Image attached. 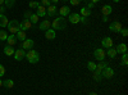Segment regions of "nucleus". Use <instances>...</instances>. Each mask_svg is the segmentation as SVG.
I'll return each instance as SVG.
<instances>
[{
	"label": "nucleus",
	"instance_id": "7",
	"mask_svg": "<svg viewBox=\"0 0 128 95\" xmlns=\"http://www.w3.org/2000/svg\"><path fill=\"white\" fill-rule=\"evenodd\" d=\"M114 75H115L114 69H113V68H110L109 66L101 71V76H102V77H105V78H112Z\"/></svg>",
	"mask_w": 128,
	"mask_h": 95
},
{
	"label": "nucleus",
	"instance_id": "18",
	"mask_svg": "<svg viewBox=\"0 0 128 95\" xmlns=\"http://www.w3.org/2000/svg\"><path fill=\"white\" fill-rule=\"evenodd\" d=\"M115 51H116V54H124V53H127V45H126L124 43L116 45Z\"/></svg>",
	"mask_w": 128,
	"mask_h": 95
},
{
	"label": "nucleus",
	"instance_id": "14",
	"mask_svg": "<svg viewBox=\"0 0 128 95\" xmlns=\"http://www.w3.org/2000/svg\"><path fill=\"white\" fill-rule=\"evenodd\" d=\"M50 27H51V22H50L49 19H44V21L40 23V26H38V28L42 30V31H46V30H49Z\"/></svg>",
	"mask_w": 128,
	"mask_h": 95
},
{
	"label": "nucleus",
	"instance_id": "27",
	"mask_svg": "<svg viewBox=\"0 0 128 95\" xmlns=\"http://www.w3.org/2000/svg\"><path fill=\"white\" fill-rule=\"evenodd\" d=\"M14 4H16V0H5V2H4V5H5V8H6V9L13 8V7H14Z\"/></svg>",
	"mask_w": 128,
	"mask_h": 95
},
{
	"label": "nucleus",
	"instance_id": "19",
	"mask_svg": "<svg viewBox=\"0 0 128 95\" xmlns=\"http://www.w3.org/2000/svg\"><path fill=\"white\" fill-rule=\"evenodd\" d=\"M36 9H37V13H36V14H37L38 17H45V16H46V8H45L44 5L40 4Z\"/></svg>",
	"mask_w": 128,
	"mask_h": 95
},
{
	"label": "nucleus",
	"instance_id": "17",
	"mask_svg": "<svg viewBox=\"0 0 128 95\" xmlns=\"http://www.w3.org/2000/svg\"><path fill=\"white\" fill-rule=\"evenodd\" d=\"M112 12H113V8L109 5V4H106V5H104L102 8H101V13H102V16H110L112 14Z\"/></svg>",
	"mask_w": 128,
	"mask_h": 95
},
{
	"label": "nucleus",
	"instance_id": "23",
	"mask_svg": "<svg viewBox=\"0 0 128 95\" xmlns=\"http://www.w3.org/2000/svg\"><path fill=\"white\" fill-rule=\"evenodd\" d=\"M105 55H108L109 58H115V55H116L115 48H108V50L105 51Z\"/></svg>",
	"mask_w": 128,
	"mask_h": 95
},
{
	"label": "nucleus",
	"instance_id": "2",
	"mask_svg": "<svg viewBox=\"0 0 128 95\" xmlns=\"http://www.w3.org/2000/svg\"><path fill=\"white\" fill-rule=\"evenodd\" d=\"M26 59L32 63V64H35V63H37L40 60V54H38V51L35 50V49H30L27 53H26Z\"/></svg>",
	"mask_w": 128,
	"mask_h": 95
},
{
	"label": "nucleus",
	"instance_id": "35",
	"mask_svg": "<svg viewBox=\"0 0 128 95\" xmlns=\"http://www.w3.org/2000/svg\"><path fill=\"white\" fill-rule=\"evenodd\" d=\"M81 2H82V0H69V4L73 5V7H77V5H80Z\"/></svg>",
	"mask_w": 128,
	"mask_h": 95
},
{
	"label": "nucleus",
	"instance_id": "37",
	"mask_svg": "<svg viewBox=\"0 0 128 95\" xmlns=\"http://www.w3.org/2000/svg\"><path fill=\"white\" fill-rule=\"evenodd\" d=\"M120 34H122L123 37H127V35H128V30H127V28H122V30H120Z\"/></svg>",
	"mask_w": 128,
	"mask_h": 95
},
{
	"label": "nucleus",
	"instance_id": "28",
	"mask_svg": "<svg viewBox=\"0 0 128 95\" xmlns=\"http://www.w3.org/2000/svg\"><path fill=\"white\" fill-rule=\"evenodd\" d=\"M30 22H31L32 25H36V23L38 22V16H37L36 13H35V14L32 13V14H31V17H30Z\"/></svg>",
	"mask_w": 128,
	"mask_h": 95
},
{
	"label": "nucleus",
	"instance_id": "31",
	"mask_svg": "<svg viewBox=\"0 0 128 95\" xmlns=\"http://www.w3.org/2000/svg\"><path fill=\"white\" fill-rule=\"evenodd\" d=\"M101 72L100 71H98V69H96V71H94V78H95V81H100L101 80Z\"/></svg>",
	"mask_w": 128,
	"mask_h": 95
},
{
	"label": "nucleus",
	"instance_id": "9",
	"mask_svg": "<svg viewBox=\"0 0 128 95\" xmlns=\"http://www.w3.org/2000/svg\"><path fill=\"white\" fill-rule=\"evenodd\" d=\"M32 26L34 25L30 22V19H23L22 22H19V30L20 31H27V30L32 28Z\"/></svg>",
	"mask_w": 128,
	"mask_h": 95
},
{
	"label": "nucleus",
	"instance_id": "47",
	"mask_svg": "<svg viewBox=\"0 0 128 95\" xmlns=\"http://www.w3.org/2000/svg\"><path fill=\"white\" fill-rule=\"evenodd\" d=\"M2 86H3V81H2V80H0V87H2Z\"/></svg>",
	"mask_w": 128,
	"mask_h": 95
},
{
	"label": "nucleus",
	"instance_id": "33",
	"mask_svg": "<svg viewBox=\"0 0 128 95\" xmlns=\"http://www.w3.org/2000/svg\"><path fill=\"white\" fill-rule=\"evenodd\" d=\"M38 5H40V3H38V2H30V4H28V7H30V8H32V9L37 8Z\"/></svg>",
	"mask_w": 128,
	"mask_h": 95
},
{
	"label": "nucleus",
	"instance_id": "39",
	"mask_svg": "<svg viewBox=\"0 0 128 95\" xmlns=\"http://www.w3.org/2000/svg\"><path fill=\"white\" fill-rule=\"evenodd\" d=\"M5 7H3V5H0V14H4V12H5Z\"/></svg>",
	"mask_w": 128,
	"mask_h": 95
},
{
	"label": "nucleus",
	"instance_id": "40",
	"mask_svg": "<svg viewBox=\"0 0 128 95\" xmlns=\"http://www.w3.org/2000/svg\"><path fill=\"white\" fill-rule=\"evenodd\" d=\"M94 5H95L94 3H91V2H88V4H87V7H86V8H88V9H92V8H94Z\"/></svg>",
	"mask_w": 128,
	"mask_h": 95
},
{
	"label": "nucleus",
	"instance_id": "46",
	"mask_svg": "<svg viewBox=\"0 0 128 95\" xmlns=\"http://www.w3.org/2000/svg\"><path fill=\"white\" fill-rule=\"evenodd\" d=\"M88 95H98V94H96V92H90Z\"/></svg>",
	"mask_w": 128,
	"mask_h": 95
},
{
	"label": "nucleus",
	"instance_id": "36",
	"mask_svg": "<svg viewBox=\"0 0 128 95\" xmlns=\"http://www.w3.org/2000/svg\"><path fill=\"white\" fill-rule=\"evenodd\" d=\"M5 75V68H4V66L0 63V77H3Z\"/></svg>",
	"mask_w": 128,
	"mask_h": 95
},
{
	"label": "nucleus",
	"instance_id": "13",
	"mask_svg": "<svg viewBox=\"0 0 128 95\" xmlns=\"http://www.w3.org/2000/svg\"><path fill=\"white\" fill-rule=\"evenodd\" d=\"M101 45L104 46V48H113V39H110V37H104L102 40H101Z\"/></svg>",
	"mask_w": 128,
	"mask_h": 95
},
{
	"label": "nucleus",
	"instance_id": "44",
	"mask_svg": "<svg viewBox=\"0 0 128 95\" xmlns=\"http://www.w3.org/2000/svg\"><path fill=\"white\" fill-rule=\"evenodd\" d=\"M102 21H104V22H106V21H108V17L104 16V17H102Z\"/></svg>",
	"mask_w": 128,
	"mask_h": 95
},
{
	"label": "nucleus",
	"instance_id": "34",
	"mask_svg": "<svg viewBox=\"0 0 128 95\" xmlns=\"http://www.w3.org/2000/svg\"><path fill=\"white\" fill-rule=\"evenodd\" d=\"M40 4H41V5H44L45 8H48V7L51 4V2H50V0H41V2H40Z\"/></svg>",
	"mask_w": 128,
	"mask_h": 95
},
{
	"label": "nucleus",
	"instance_id": "38",
	"mask_svg": "<svg viewBox=\"0 0 128 95\" xmlns=\"http://www.w3.org/2000/svg\"><path fill=\"white\" fill-rule=\"evenodd\" d=\"M31 14H32L31 12H26V13H24V16H23V17H24V19H30Z\"/></svg>",
	"mask_w": 128,
	"mask_h": 95
},
{
	"label": "nucleus",
	"instance_id": "49",
	"mask_svg": "<svg viewBox=\"0 0 128 95\" xmlns=\"http://www.w3.org/2000/svg\"><path fill=\"white\" fill-rule=\"evenodd\" d=\"M63 2H69V0H63Z\"/></svg>",
	"mask_w": 128,
	"mask_h": 95
},
{
	"label": "nucleus",
	"instance_id": "43",
	"mask_svg": "<svg viewBox=\"0 0 128 95\" xmlns=\"http://www.w3.org/2000/svg\"><path fill=\"white\" fill-rule=\"evenodd\" d=\"M50 2H51V4H55V3L59 2V0H50Z\"/></svg>",
	"mask_w": 128,
	"mask_h": 95
},
{
	"label": "nucleus",
	"instance_id": "5",
	"mask_svg": "<svg viewBox=\"0 0 128 95\" xmlns=\"http://www.w3.org/2000/svg\"><path fill=\"white\" fill-rule=\"evenodd\" d=\"M94 57H95L96 60H99V62L104 60V59H105V51H104V49H101V48L95 49V51H94Z\"/></svg>",
	"mask_w": 128,
	"mask_h": 95
},
{
	"label": "nucleus",
	"instance_id": "1",
	"mask_svg": "<svg viewBox=\"0 0 128 95\" xmlns=\"http://www.w3.org/2000/svg\"><path fill=\"white\" fill-rule=\"evenodd\" d=\"M66 26H67V23H66V18H64V17H55V19L51 22V27H52L54 31L64 30Z\"/></svg>",
	"mask_w": 128,
	"mask_h": 95
},
{
	"label": "nucleus",
	"instance_id": "22",
	"mask_svg": "<svg viewBox=\"0 0 128 95\" xmlns=\"http://www.w3.org/2000/svg\"><path fill=\"white\" fill-rule=\"evenodd\" d=\"M16 37H17V40H19V41H24L26 39H27V36H26V31H18V32L16 34Z\"/></svg>",
	"mask_w": 128,
	"mask_h": 95
},
{
	"label": "nucleus",
	"instance_id": "42",
	"mask_svg": "<svg viewBox=\"0 0 128 95\" xmlns=\"http://www.w3.org/2000/svg\"><path fill=\"white\" fill-rule=\"evenodd\" d=\"M90 2H91V3H94V4H96L98 2H101V0H90Z\"/></svg>",
	"mask_w": 128,
	"mask_h": 95
},
{
	"label": "nucleus",
	"instance_id": "45",
	"mask_svg": "<svg viewBox=\"0 0 128 95\" xmlns=\"http://www.w3.org/2000/svg\"><path fill=\"white\" fill-rule=\"evenodd\" d=\"M4 2L5 0H0V5H4Z\"/></svg>",
	"mask_w": 128,
	"mask_h": 95
},
{
	"label": "nucleus",
	"instance_id": "15",
	"mask_svg": "<svg viewBox=\"0 0 128 95\" xmlns=\"http://www.w3.org/2000/svg\"><path fill=\"white\" fill-rule=\"evenodd\" d=\"M6 41H8V45H9V46H14V45L17 44L18 40H17V37H16L14 34H10V35H8Z\"/></svg>",
	"mask_w": 128,
	"mask_h": 95
},
{
	"label": "nucleus",
	"instance_id": "21",
	"mask_svg": "<svg viewBox=\"0 0 128 95\" xmlns=\"http://www.w3.org/2000/svg\"><path fill=\"white\" fill-rule=\"evenodd\" d=\"M8 23H9L8 17L5 14H0V27H6Z\"/></svg>",
	"mask_w": 128,
	"mask_h": 95
},
{
	"label": "nucleus",
	"instance_id": "41",
	"mask_svg": "<svg viewBox=\"0 0 128 95\" xmlns=\"http://www.w3.org/2000/svg\"><path fill=\"white\" fill-rule=\"evenodd\" d=\"M80 22H83V23H86V22H87L86 17H82V16H81V21H80Z\"/></svg>",
	"mask_w": 128,
	"mask_h": 95
},
{
	"label": "nucleus",
	"instance_id": "4",
	"mask_svg": "<svg viewBox=\"0 0 128 95\" xmlns=\"http://www.w3.org/2000/svg\"><path fill=\"white\" fill-rule=\"evenodd\" d=\"M46 16L49 17H58L59 13H58V8L55 4H50L48 8H46Z\"/></svg>",
	"mask_w": 128,
	"mask_h": 95
},
{
	"label": "nucleus",
	"instance_id": "48",
	"mask_svg": "<svg viewBox=\"0 0 128 95\" xmlns=\"http://www.w3.org/2000/svg\"><path fill=\"white\" fill-rule=\"evenodd\" d=\"M113 2H115V3H119V2H120V0H113Z\"/></svg>",
	"mask_w": 128,
	"mask_h": 95
},
{
	"label": "nucleus",
	"instance_id": "10",
	"mask_svg": "<svg viewBox=\"0 0 128 95\" xmlns=\"http://www.w3.org/2000/svg\"><path fill=\"white\" fill-rule=\"evenodd\" d=\"M68 17H69V22L72 25H77V23H80V21H81V16L78 13H69Z\"/></svg>",
	"mask_w": 128,
	"mask_h": 95
},
{
	"label": "nucleus",
	"instance_id": "20",
	"mask_svg": "<svg viewBox=\"0 0 128 95\" xmlns=\"http://www.w3.org/2000/svg\"><path fill=\"white\" fill-rule=\"evenodd\" d=\"M3 86L6 87V89H13L14 87V81L10 80V78H6L3 81Z\"/></svg>",
	"mask_w": 128,
	"mask_h": 95
},
{
	"label": "nucleus",
	"instance_id": "26",
	"mask_svg": "<svg viewBox=\"0 0 128 95\" xmlns=\"http://www.w3.org/2000/svg\"><path fill=\"white\" fill-rule=\"evenodd\" d=\"M106 67H108V63H106L105 60H101V62H99V64H96V69H98V71H102L104 68H106Z\"/></svg>",
	"mask_w": 128,
	"mask_h": 95
},
{
	"label": "nucleus",
	"instance_id": "6",
	"mask_svg": "<svg viewBox=\"0 0 128 95\" xmlns=\"http://www.w3.org/2000/svg\"><path fill=\"white\" fill-rule=\"evenodd\" d=\"M123 27H122V23L120 22H118V21H114V22H112L110 23V26H109V30L112 31V32H120V30H122Z\"/></svg>",
	"mask_w": 128,
	"mask_h": 95
},
{
	"label": "nucleus",
	"instance_id": "8",
	"mask_svg": "<svg viewBox=\"0 0 128 95\" xmlns=\"http://www.w3.org/2000/svg\"><path fill=\"white\" fill-rule=\"evenodd\" d=\"M13 55H14V59H16V60L20 62L22 59H24V58H26V50L20 48V49H18V50H16V51H14V54H13Z\"/></svg>",
	"mask_w": 128,
	"mask_h": 95
},
{
	"label": "nucleus",
	"instance_id": "30",
	"mask_svg": "<svg viewBox=\"0 0 128 95\" xmlns=\"http://www.w3.org/2000/svg\"><path fill=\"white\" fill-rule=\"evenodd\" d=\"M8 37V32L4 30H0V41H6Z\"/></svg>",
	"mask_w": 128,
	"mask_h": 95
},
{
	"label": "nucleus",
	"instance_id": "32",
	"mask_svg": "<svg viewBox=\"0 0 128 95\" xmlns=\"http://www.w3.org/2000/svg\"><path fill=\"white\" fill-rule=\"evenodd\" d=\"M87 68H88V71H91V72L96 71V63H94V62H88V63H87Z\"/></svg>",
	"mask_w": 128,
	"mask_h": 95
},
{
	"label": "nucleus",
	"instance_id": "25",
	"mask_svg": "<svg viewBox=\"0 0 128 95\" xmlns=\"http://www.w3.org/2000/svg\"><path fill=\"white\" fill-rule=\"evenodd\" d=\"M81 16H82V17H86V18L90 17V16H91V9L83 7V8L81 9Z\"/></svg>",
	"mask_w": 128,
	"mask_h": 95
},
{
	"label": "nucleus",
	"instance_id": "3",
	"mask_svg": "<svg viewBox=\"0 0 128 95\" xmlns=\"http://www.w3.org/2000/svg\"><path fill=\"white\" fill-rule=\"evenodd\" d=\"M8 30H9V32L10 34H17L18 31H19V22L17 19H12V21H9V23H8Z\"/></svg>",
	"mask_w": 128,
	"mask_h": 95
},
{
	"label": "nucleus",
	"instance_id": "16",
	"mask_svg": "<svg viewBox=\"0 0 128 95\" xmlns=\"http://www.w3.org/2000/svg\"><path fill=\"white\" fill-rule=\"evenodd\" d=\"M45 37H46L48 40H54V39L56 37L55 31L52 30V28H49V30H46V31H45Z\"/></svg>",
	"mask_w": 128,
	"mask_h": 95
},
{
	"label": "nucleus",
	"instance_id": "11",
	"mask_svg": "<svg viewBox=\"0 0 128 95\" xmlns=\"http://www.w3.org/2000/svg\"><path fill=\"white\" fill-rule=\"evenodd\" d=\"M34 45H35V43H34V40H31V39H26L24 41H22V49H24V50H30V49H32L34 48Z\"/></svg>",
	"mask_w": 128,
	"mask_h": 95
},
{
	"label": "nucleus",
	"instance_id": "24",
	"mask_svg": "<svg viewBox=\"0 0 128 95\" xmlns=\"http://www.w3.org/2000/svg\"><path fill=\"white\" fill-rule=\"evenodd\" d=\"M14 51H16V50H14V48H13V46L6 45V46L4 48V54H5V55H8V57H9V55H13V54H14Z\"/></svg>",
	"mask_w": 128,
	"mask_h": 95
},
{
	"label": "nucleus",
	"instance_id": "29",
	"mask_svg": "<svg viewBox=\"0 0 128 95\" xmlns=\"http://www.w3.org/2000/svg\"><path fill=\"white\" fill-rule=\"evenodd\" d=\"M127 64H128V54L124 53V54H122V66L127 67Z\"/></svg>",
	"mask_w": 128,
	"mask_h": 95
},
{
	"label": "nucleus",
	"instance_id": "12",
	"mask_svg": "<svg viewBox=\"0 0 128 95\" xmlns=\"http://www.w3.org/2000/svg\"><path fill=\"white\" fill-rule=\"evenodd\" d=\"M58 13L60 14V17H68L69 13H70V9H69V7L64 5V7H62V8L58 10Z\"/></svg>",
	"mask_w": 128,
	"mask_h": 95
}]
</instances>
